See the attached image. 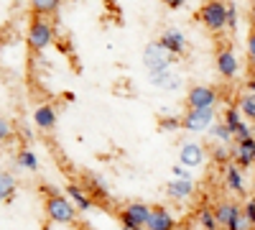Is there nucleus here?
Wrapping results in <instances>:
<instances>
[{
  "label": "nucleus",
  "instance_id": "nucleus-34",
  "mask_svg": "<svg viewBox=\"0 0 255 230\" xmlns=\"http://www.w3.org/2000/svg\"><path fill=\"white\" fill-rule=\"evenodd\" d=\"M171 174H174L176 179H191V174H189V169H186V166H181V164H176V166H171Z\"/></svg>",
  "mask_w": 255,
  "mask_h": 230
},
{
  "label": "nucleus",
  "instance_id": "nucleus-1",
  "mask_svg": "<svg viewBox=\"0 0 255 230\" xmlns=\"http://www.w3.org/2000/svg\"><path fill=\"white\" fill-rule=\"evenodd\" d=\"M46 200H44V210H46V218L51 223H59V225H72L77 220V205L69 200L67 192H59V190H51L46 187Z\"/></svg>",
  "mask_w": 255,
  "mask_h": 230
},
{
  "label": "nucleus",
  "instance_id": "nucleus-28",
  "mask_svg": "<svg viewBox=\"0 0 255 230\" xmlns=\"http://www.w3.org/2000/svg\"><path fill=\"white\" fill-rule=\"evenodd\" d=\"M158 128H161V131H179V128H181V118H176V115H166V118L158 120Z\"/></svg>",
  "mask_w": 255,
  "mask_h": 230
},
{
  "label": "nucleus",
  "instance_id": "nucleus-21",
  "mask_svg": "<svg viewBox=\"0 0 255 230\" xmlns=\"http://www.w3.org/2000/svg\"><path fill=\"white\" fill-rule=\"evenodd\" d=\"M59 5H61V0H31V13L49 18L59 10Z\"/></svg>",
  "mask_w": 255,
  "mask_h": 230
},
{
  "label": "nucleus",
  "instance_id": "nucleus-27",
  "mask_svg": "<svg viewBox=\"0 0 255 230\" xmlns=\"http://www.w3.org/2000/svg\"><path fill=\"white\" fill-rule=\"evenodd\" d=\"M87 184L92 187V192H95V195H100V200H108V197H110V192H108V187H105V182H100L95 174L87 177Z\"/></svg>",
  "mask_w": 255,
  "mask_h": 230
},
{
  "label": "nucleus",
  "instance_id": "nucleus-39",
  "mask_svg": "<svg viewBox=\"0 0 255 230\" xmlns=\"http://www.w3.org/2000/svg\"><path fill=\"white\" fill-rule=\"evenodd\" d=\"M120 230H123V228H120Z\"/></svg>",
  "mask_w": 255,
  "mask_h": 230
},
{
  "label": "nucleus",
  "instance_id": "nucleus-3",
  "mask_svg": "<svg viewBox=\"0 0 255 230\" xmlns=\"http://www.w3.org/2000/svg\"><path fill=\"white\" fill-rule=\"evenodd\" d=\"M199 23L209 31H222L227 28V3L225 0H207L197 13Z\"/></svg>",
  "mask_w": 255,
  "mask_h": 230
},
{
  "label": "nucleus",
  "instance_id": "nucleus-31",
  "mask_svg": "<svg viewBox=\"0 0 255 230\" xmlns=\"http://www.w3.org/2000/svg\"><path fill=\"white\" fill-rule=\"evenodd\" d=\"M227 28L230 31L238 28V8L232 5V3H227Z\"/></svg>",
  "mask_w": 255,
  "mask_h": 230
},
{
  "label": "nucleus",
  "instance_id": "nucleus-22",
  "mask_svg": "<svg viewBox=\"0 0 255 230\" xmlns=\"http://www.w3.org/2000/svg\"><path fill=\"white\" fill-rule=\"evenodd\" d=\"M238 108H240V113H243L248 120H255V92H243Z\"/></svg>",
  "mask_w": 255,
  "mask_h": 230
},
{
  "label": "nucleus",
  "instance_id": "nucleus-19",
  "mask_svg": "<svg viewBox=\"0 0 255 230\" xmlns=\"http://www.w3.org/2000/svg\"><path fill=\"white\" fill-rule=\"evenodd\" d=\"M15 190H18V182H15V177H13L10 172H0V202H8V200H13Z\"/></svg>",
  "mask_w": 255,
  "mask_h": 230
},
{
  "label": "nucleus",
  "instance_id": "nucleus-17",
  "mask_svg": "<svg viewBox=\"0 0 255 230\" xmlns=\"http://www.w3.org/2000/svg\"><path fill=\"white\" fill-rule=\"evenodd\" d=\"M151 85L158 90H176L179 87V74H174L171 69H161V72H151L148 74Z\"/></svg>",
  "mask_w": 255,
  "mask_h": 230
},
{
  "label": "nucleus",
  "instance_id": "nucleus-15",
  "mask_svg": "<svg viewBox=\"0 0 255 230\" xmlns=\"http://www.w3.org/2000/svg\"><path fill=\"white\" fill-rule=\"evenodd\" d=\"M64 192L69 195V200L79 207L82 213H90L92 207H95V200L90 197V192H87V190H82V187H79V184H74V182H72V184H67V190H64Z\"/></svg>",
  "mask_w": 255,
  "mask_h": 230
},
{
  "label": "nucleus",
  "instance_id": "nucleus-20",
  "mask_svg": "<svg viewBox=\"0 0 255 230\" xmlns=\"http://www.w3.org/2000/svg\"><path fill=\"white\" fill-rule=\"evenodd\" d=\"M15 166L18 169H26V172H38V156L31 149H20L15 154Z\"/></svg>",
  "mask_w": 255,
  "mask_h": 230
},
{
  "label": "nucleus",
  "instance_id": "nucleus-9",
  "mask_svg": "<svg viewBox=\"0 0 255 230\" xmlns=\"http://www.w3.org/2000/svg\"><path fill=\"white\" fill-rule=\"evenodd\" d=\"M179 164L186 166V169H197V166H202L204 164V149H202V143L186 141L181 149H179Z\"/></svg>",
  "mask_w": 255,
  "mask_h": 230
},
{
  "label": "nucleus",
  "instance_id": "nucleus-30",
  "mask_svg": "<svg viewBox=\"0 0 255 230\" xmlns=\"http://www.w3.org/2000/svg\"><path fill=\"white\" fill-rule=\"evenodd\" d=\"M227 230H250V220L245 218V213H238V218L230 223Z\"/></svg>",
  "mask_w": 255,
  "mask_h": 230
},
{
  "label": "nucleus",
  "instance_id": "nucleus-13",
  "mask_svg": "<svg viewBox=\"0 0 255 230\" xmlns=\"http://www.w3.org/2000/svg\"><path fill=\"white\" fill-rule=\"evenodd\" d=\"M166 195L171 200H176V202L191 200V197H194V182H191V179H171L166 184Z\"/></svg>",
  "mask_w": 255,
  "mask_h": 230
},
{
  "label": "nucleus",
  "instance_id": "nucleus-7",
  "mask_svg": "<svg viewBox=\"0 0 255 230\" xmlns=\"http://www.w3.org/2000/svg\"><path fill=\"white\" fill-rule=\"evenodd\" d=\"M217 90L209 87V85H194L186 92V108H194V110H204V108H215L217 105Z\"/></svg>",
  "mask_w": 255,
  "mask_h": 230
},
{
  "label": "nucleus",
  "instance_id": "nucleus-32",
  "mask_svg": "<svg viewBox=\"0 0 255 230\" xmlns=\"http://www.w3.org/2000/svg\"><path fill=\"white\" fill-rule=\"evenodd\" d=\"M245 218L250 220V228H255V197H250L248 202H245Z\"/></svg>",
  "mask_w": 255,
  "mask_h": 230
},
{
  "label": "nucleus",
  "instance_id": "nucleus-25",
  "mask_svg": "<svg viewBox=\"0 0 255 230\" xmlns=\"http://www.w3.org/2000/svg\"><path fill=\"white\" fill-rule=\"evenodd\" d=\"M222 123L227 125V128L232 131V136H235V128L243 123V113H240V108H227L225 110V118H222Z\"/></svg>",
  "mask_w": 255,
  "mask_h": 230
},
{
  "label": "nucleus",
  "instance_id": "nucleus-35",
  "mask_svg": "<svg viewBox=\"0 0 255 230\" xmlns=\"http://www.w3.org/2000/svg\"><path fill=\"white\" fill-rule=\"evenodd\" d=\"M248 56H250V61L255 64V28L248 33Z\"/></svg>",
  "mask_w": 255,
  "mask_h": 230
},
{
  "label": "nucleus",
  "instance_id": "nucleus-8",
  "mask_svg": "<svg viewBox=\"0 0 255 230\" xmlns=\"http://www.w3.org/2000/svg\"><path fill=\"white\" fill-rule=\"evenodd\" d=\"M232 161H235L240 169H250V166H255V138L253 136L235 143V149H232Z\"/></svg>",
  "mask_w": 255,
  "mask_h": 230
},
{
  "label": "nucleus",
  "instance_id": "nucleus-5",
  "mask_svg": "<svg viewBox=\"0 0 255 230\" xmlns=\"http://www.w3.org/2000/svg\"><path fill=\"white\" fill-rule=\"evenodd\" d=\"M217 115L215 108H204V110H194V108H186V113L181 115V128L191 131V133H204L215 125Z\"/></svg>",
  "mask_w": 255,
  "mask_h": 230
},
{
  "label": "nucleus",
  "instance_id": "nucleus-38",
  "mask_svg": "<svg viewBox=\"0 0 255 230\" xmlns=\"http://www.w3.org/2000/svg\"><path fill=\"white\" fill-rule=\"evenodd\" d=\"M222 230H227V228H222Z\"/></svg>",
  "mask_w": 255,
  "mask_h": 230
},
{
  "label": "nucleus",
  "instance_id": "nucleus-14",
  "mask_svg": "<svg viewBox=\"0 0 255 230\" xmlns=\"http://www.w3.org/2000/svg\"><path fill=\"white\" fill-rule=\"evenodd\" d=\"M56 110L54 105H49V102H44V105H38L33 110V123H36V128L38 131H54L56 128Z\"/></svg>",
  "mask_w": 255,
  "mask_h": 230
},
{
  "label": "nucleus",
  "instance_id": "nucleus-24",
  "mask_svg": "<svg viewBox=\"0 0 255 230\" xmlns=\"http://www.w3.org/2000/svg\"><path fill=\"white\" fill-rule=\"evenodd\" d=\"M197 220H199V225H202V230H220V223H217V215H215V210H199V215H197Z\"/></svg>",
  "mask_w": 255,
  "mask_h": 230
},
{
  "label": "nucleus",
  "instance_id": "nucleus-10",
  "mask_svg": "<svg viewBox=\"0 0 255 230\" xmlns=\"http://www.w3.org/2000/svg\"><path fill=\"white\" fill-rule=\"evenodd\" d=\"M158 44L176 59V56L184 54V49H186V38H184V33L176 31V28H166V31H161V36H158Z\"/></svg>",
  "mask_w": 255,
  "mask_h": 230
},
{
  "label": "nucleus",
  "instance_id": "nucleus-26",
  "mask_svg": "<svg viewBox=\"0 0 255 230\" xmlns=\"http://www.w3.org/2000/svg\"><path fill=\"white\" fill-rule=\"evenodd\" d=\"M209 154H212V161L220 164V166H227V164H230V159H232V154L227 151V146H225V143H217Z\"/></svg>",
  "mask_w": 255,
  "mask_h": 230
},
{
  "label": "nucleus",
  "instance_id": "nucleus-12",
  "mask_svg": "<svg viewBox=\"0 0 255 230\" xmlns=\"http://www.w3.org/2000/svg\"><path fill=\"white\" fill-rule=\"evenodd\" d=\"M145 230H176V218L166 207H153L151 218L145 223Z\"/></svg>",
  "mask_w": 255,
  "mask_h": 230
},
{
  "label": "nucleus",
  "instance_id": "nucleus-37",
  "mask_svg": "<svg viewBox=\"0 0 255 230\" xmlns=\"http://www.w3.org/2000/svg\"><path fill=\"white\" fill-rule=\"evenodd\" d=\"M248 92H255V77L248 79Z\"/></svg>",
  "mask_w": 255,
  "mask_h": 230
},
{
  "label": "nucleus",
  "instance_id": "nucleus-2",
  "mask_svg": "<svg viewBox=\"0 0 255 230\" xmlns=\"http://www.w3.org/2000/svg\"><path fill=\"white\" fill-rule=\"evenodd\" d=\"M54 41V26L49 23V18L44 15H31V23H28V46L33 54H41L51 46Z\"/></svg>",
  "mask_w": 255,
  "mask_h": 230
},
{
  "label": "nucleus",
  "instance_id": "nucleus-33",
  "mask_svg": "<svg viewBox=\"0 0 255 230\" xmlns=\"http://www.w3.org/2000/svg\"><path fill=\"white\" fill-rule=\"evenodd\" d=\"M253 136V131H250V125H245V120L235 128V141H245V138H250Z\"/></svg>",
  "mask_w": 255,
  "mask_h": 230
},
{
  "label": "nucleus",
  "instance_id": "nucleus-36",
  "mask_svg": "<svg viewBox=\"0 0 255 230\" xmlns=\"http://www.w3.org/2000/svg\"><path fill=\"white\" fill-rule=\"evenodd\" d=\"M161 3H163L166 8H171V10H179V8H184V0H161Z\"/></svg>",
  "mask_w": 255,
  "mask_h": 230
},
{
  "label": "nucleus",
  "instance_id": "nucleus-29",
  "mask_svg": "<svg viewBox=\"0 0 255 230\" xmlns=\"http://www.w3.org/2000/svg\"><path fill=\"white\" fill-rule=\"evenodd\" d=\"M10 136H13V125H10V120H8L5 115H0V143L8 141Z\"/></svg>",
  "mask_w": 255,
  "mask_h": 230
},
{
  "label": "nucleus",
  "instance_id": "nucleus-11",
  "mask_svg": "<svg viewBox=\"0 0 255 230\" xmlns=\"http://www.w3.org/2000/svg\"><path fill=\"white\" fill-rule=\"evenodd\" d=\"M215 64H217V72L225 79H235L238 72H240V61H238V56H235V51H232V49H220Z\"/></svg>",
  "mask_w": 255,
  "mask_h": 230
},
{
  "label": "nucleus",
  "instance_id": "nucleus-18",
  "mask_svg": "<svg viewBox=\"0 0 255 230\" xmlns=\"http://www.w3.org/2000/svg\"><path fill=\"white\" fill-rule=\"evenodd\" d=\"M238 213H243V210H240L235 202H220V205L215 207V215H217L220 228H230V223L238 218Z\"/></svg>",
  "mask_w": 255,
  "mask_h": 230
},
{
  "label": "nucleus",
  "instance_id": "nucleus-6",
  "mask_svg": "<svg viewBox=\"0 0 255 230\" xmlns=\"http://www.w3.org/2000/svg\"><path fill=\"white\" fill-rule=\"evenodd\" d=\"M171 61H174V56L168 54L158 41H151V44L145 46V51H143V64L148 67V72L168 69V67H171Z\"/></svg>",
  "mask_w": 255,
  "mask_h": 230
},
{
  "label": "nucleus",
  "instance_id": "nucleus-23",
  "mask_svg": "<svg viewBox=\"0 0 255 230\" xmlns=\"http://www.w3.org/2000/svg\"><path fill=\"white\" fill-rule=\"evenodd\" d=\"M209 136L215 138L217 143H225V146H227L232 138H235V136H232V131L227 128V125H225V123H217V120H215V125L209 128Z\"/></svg>",
  "mask_w": 255,
  "mask_h": 230
},
{
  "label": "nucleus",
  "instance_id": "nucleus-16",
  "mask_svg": "<svg viewBox=\"0 0 255 230\" xmlns=\"http://www.w3.org/2000/svg\"><path fill=\"white\" fill-rule=\"evenodd\" d=\"M225 184H227V190H232V192H238V195H243L245 192V177H243V169L238 164H227L225 166Z\"/></svg>",
  "mask_w": 255,
  "mask_h": 230
},
{
  "label": "nucleus",
  "instance_id": "nucleus-4",
  "mask_svg": "<svg viewBox=\"0 0 255 230\" xmlns=\"http://www.w3.org/2000/svg\"><path fill=\"white\" fill-rule=\"evenodd\" d=\"M151 210L153 207L145 205V202H128L120 210V228L123 230H145Z\"/></svg>",
  "mask_w": 255,
  "mask_h": 230
}]
</instances>
